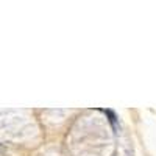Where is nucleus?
<instances>
[{
    "mask_svg": "<svg viewBox=\"0 0 156 156\" xmlns=\"http://www.w3.org/2000/svg\"><path fill=\"white\" fill-rule=\"evenodd\" d=\"M105 112L109 115V120H111V123H112V125H115V114H114L111 109H105Z\"/></svg>",
    "mask_w": 156,
    "mask_h": 156,
    "instance_id": "1",
    "label": "nucleus"
}]
</instances>
